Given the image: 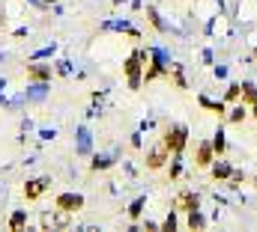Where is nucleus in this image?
I'll return each instance as SVG.
<instances>
[{
  "mask_svg": "<svg viewBox=\"0 0 257 232\" xmlns=\"http://www.w3.org/2000/svg\"><path fill=\"white\" fill-rule=\"evenodd\" d=\"M147 62H150V60H147V51H141V48H135V51L126 57V62H123V74H126L128 90H132V92H138V90H141Z\"/></svg>",
  "mask_w": 257,
  "mask_h": 232,
  "instance_id": "nucleus-1",
  "label": "nucleus"
},
{
  "mask_svg": "<svg viewBox=\"0 0 257 232\" xmlns=\"http://www.w3.org/2000/svg\"><path fill=\"white\" fill-rule=\"evenodd\" d=\"M159 140L168 146L171 155H183V152L189 149V128H186L183 122H171V125L162 128V137H159Z\"/></svg>",
  "mask_w": 257,
  "mask_h": 232,
  "instance_id": "nucleus-2",
  "label": "nucleus"
},
{
  "mask_svg": "<svg viewBox=\"0 0 257 232\" xmlns=\"http://www.w3.org/2000/svg\"><path fill=\"white\" fill-rule=\"evenodd\" d=\"M171 158H174V155H171V152H168V146L159 140V143H153V146L144 152V167H147V170H153V173H159V170H165V167L171 164Z\"/></svg>",
  "mask_w": 257,
  "mask_h": 232,
  "instance_id": "nucleus-3",
  "label": "nucleus"
},
{
  "mask_svg": "<svg viewBox=\"0 0 257 232\" xmlns=\"http://www.w3.org/2000/svg\"><path fill=\"white\" fill-rule=\"evenodd\" d=\"M212 161H215L212 140H197V143H194V167H197V170H209Z\"/></svg>",
  "mask_w": 257,
  "mask_h": 232,
  "instance_id": "nucleus-4",
  "label": "nucleus"
},
{
  "mask_svg": "<svg viewBox=\"0 0 257 232\" xmlns=\"http://www.w3.org/2000/svg\"><path fill=\"white\" fill-rule=\"evenodd\" d=\"M48 190H51V178H48V176L27 178V184H24V200H27V202H36V200H42Z\"/></svg>",
  "mask_w": 257,
  "mask_h": 232,
  "instance_id": "nucleus-5",
  "label": "nucleus"
},
{
  "mask_svg": "<svg viewBox=\"0 0 257 232\" xmlns=\"http://www.w3.org/2000/svg\"><path fill=\"white\" fill-rule=\"evenodd\" d=\"M174 208L183 212V214H189V212H194V208H200V194L192 190V188H183V190L174 196Z\"/></svg>",
  "mask_w": 257,
  "mask_h": 232,
  "instance_id": "nucleus-6",
  "label": "nucleus"
},
{
  "mask_svg": "<svg viewBox=\"0 0 257 232\" xmlns=\"http://www.w3.org/2000/svg\"><path fill=\"white\" fill-rule=\"evenodd\" d=\"M54 208H60V212H66V214H78V212L84 208V196H81V194H75V190L60 194V196L54 200Z\"/></svg>",
  "mask_w": 257,
  "mask_h": 232,
  "instance_id": "nucleus-7",
  "label": "nucleus"
},
{
  "mask_svg": "<svg viewBox=\"0 0 257 232\" xmlns=\"http://www.w3.org/2000/svg\"><path fill=\"white\" fill-rule=\"evenodd\" d=\"M230 173H233V164H230V161H224V155H221V158H215V161H212V167H209L212 182H227Z\"/></svg>",
  "mask_w": 257,
  "mask_h": 232,
  "instance_id": "nucleus-8",
  "label": "nucleus"
},
{
  "mask_svg": "<svg viewBox=\"0 0 257 232\" xmlns=\"http://www.w3.org/2000/svg\"><path fill=\"white\" fill-rule=\"evenodd\" d=\"M51 74H54V68H51V66H45V62H33V66H27V78H30V80H36V84H48V80H51Z\"/></svg>",
  "mask_w": 257,
  "mask_h": 232,
  "instance_id": "nucleus-9",
  "label": "nucleus"
},
{
  "mask_svg": "<svg viewBox=\"0 0 257 232\" xmlns=\"http://www.w3.org/2000/svg\"><path fill=\"white\" fill-rule=\"evenodd\" d=\"M248 116H251V108H248L245 102H236V104L227 110V122H230V125H242Z\"/></svg>",
  "mask_w": 257,
  "mask_h": 232,
  "instance_id": "nucleus-10",
  "label": "nucleus"
},
{
  "mask_svg": "<svg viewBox=\"0 0 257 232\" xmlns=\"http://www.w3.org/2000/svg\"><path fill=\"white\" fill-rule=\"evenodd\" d=\"M147 18H150V24H153L159 33H171V27L162 21V15H159V9H156V6H147Z\"/></svg>",
  "mask_w": 257,
  "mask_h": 232,
  "instance_id": "nucleus-11",
  "label": "nucleus"
},
{
  "mask_svg": "<svg viewBox=\"0 0 257 232\" xmlns=\"http://www.w3.org/2000/svg\"><path fill=\"white\" fill-rule=\"evenodd\" d=\"M212 149H215V158H221L227 152V134H224V128H218L212 134Z\"/></svg>",
  "mask_w": 257,
  "mask_h": 232,
  "instance_id": "nucleus-12",
  "label": "nucleus"
},
{
  "mask_svg": "<svg viewBox=\"0 0 257 232\" xmlns=\"http://www.w3.org/2000/svg\"><path fill=\"white\" fill-rule=\"evenodd\" d=\"M206 224H209V220L200 214V208H194V212L186 214V226H189V230H206Z\"/></svg>",
  "mask_w": 257,
  "mask_h": 232,
  "instance_id": "nucleus-13",
  "label": "nucleus"
},
{
  "mask_svg": "<svg viewBox=\"0 0 257 232\" xmlns=\"http://www.w3.org/2000/svg\"><path fill=\"white\" fill-rule=\"evenodd\" d=\"M111 167H114V158H111V155H93V161H90V170H93V173L111 170Z\"/></svg>",
  "mask_w": 257,
  "mask_h": 232,
  "instance_id": "nucleus-14",
  "label": "nucleus"
},
{
  "mask_svg": "<svg viewBox=\"0 0 257 232\" xmlns=\"http://www.w3.org/2000/svg\"><path fill=\"white\" fill-rule=\"evenodd\" d=\"M242 102L251 108V104H257V84H251V80H242Z\"/></svg>",
  "mask_w": 257,
  "mask_h": 232,
  "instance_id": "nucleus-15",
  "label": "nucleus"
},
{
  "mask_svg": "<svg viewBox=\"0 0 257 232\" xmlns=\"http://www.w3.org/2000/svg\"><path fill=\"white\" fill-rule=\"evenodd\" d=\"M242 184H248V176L233 167V173H230V178H227V188H230V190H239Z\"/></svg>",
  "mask_w": 257,
  "mask_h": 232,
  "instance_id": "nucleus-16",
  "label": "nucleus"
},
{
  "mask_svg": "<svg viewBox=\"0 0 257 232\" xmlns=\"http://www.w3.org/2000/svg\"><path fill=\"white\" fill-rule=\"evenodd\" d=\"M168 78H174V86H177V90H189V84H186V74H183V66H171Z\"/></svg>",
  "mask_w": 257,
  "mask_h": 232,
  "instance_id": "nucleus-17",
  "label": "nucleus"
},
{
  "mask_svg": "<svg viewBox=\"0 0 257 232\" xmlns=\"http://www.w3.org/2000/svg\"><path fill=\"white\" fill-rule=\"evenodd\" d=\"M224 102H227V104L242 102V84H230V86H227V92H224Z\"/></svg>",
  "mask_w": 257,
  "mask_h": 232,
  "instance_id": "nucleus-18",
  "label": "nucleus"
},
{
  "mask_svg": "<svg viewBox=\"0 0 257 232\" xmlns=\"http://www.w3.org/2000/svg\"><path fill=\"white\" fill-rule=\"evenodd\" d=\"M144 206H147V196H138V200L128 206V220H141V214H144Z\"/></svg>",
  "mask_w": 257,
  "mask_h": 232,
  "instance_id": "nucleus-19",
  "label": "nucleus"
},
{
  "mask_svg": "<svg viewBox=\"0 0 257 232\" xmlns=\"http://www.w3.org/2000/svg\"><path fill=\"white\" fill-rule=\"evenodd\" d=\"M6 226H9L12 232L24 230V226H27V212H15V214L9 218V224H6Z\"/></svg>",
  "mask_w": 257,
  "mask_h": 232,
  "instance_id": "nucleus-20",
  "label": "nucleus"
},
{
  "mask_svg": "<svg viewBox=\"0 0 257 232\" xmlns=\"http://www.w3.org/2000/svg\"><path fill=\"white\" fill-rule=\"evenodd\" d=\"M180 173H183V155H174V161H171V167H168V178L177 182Z\"/></svg>",
  "mask_w": 257,
  "mask_h": 232,
  "instance_id": "nucleus-21",
  "label": "nucleus"
},
{
  "mask_svg": "<svg viewBox=\"0 0 257 232\" xmlns=\"http://www.w3.org/2000/svg\"><path fill=\"white\" fill-rule=\"evenodd\" d=\"M177 214H180V212H177V208H171V214H168V218L162 220V232H174L177 226H180V220H177Z\"/></svg>",
  "mask_w": 257,
  "mask_h": 232,
  "instance_id": "nucleus-22",
  "label": "nucleus"
},
{
  "mask_svg": "<svg viewBox=\"0 0 257 232\" xmlns=\"http://www.w3.org/2000/svg\"><path fill=\"white\" fill-rule=\"evenodd\" d=\"M78 152H81V155H87V152H90V131H87V128H81V131H78Z\"/></svg>",
  "mask_w": 257,
  "mask_h": 232,
  "instance_id": "nucleus-23",
  "label": "nucleus"
},
{
  "mask_svg": "<svg viewBox=\"0 0 257 232\" xmlns=\"http://www.w3.org/2000/svg\"><path fill=\"white\" fill-rule=\"evenodd\" d=\"M215 78H227V68L224 66H215Z\"/></svg>",
  "mask_w": 257,
  "mask_h": 232,
  "instance_id": "nucleus-24",
  "label": "nucleus"
},
{
  "mask_svg": "<svg viewBox=\"0 0 257 232\" xmlns=\"http://www.w3.org/2000/svg\"><path fill=\"white\" fill-rule=\"evenodd\" d=\"M6 27V12H3V6H0V30Z\"/></svg>",
  "mask_w": 257,
  "mask_h": 232,
  "instance_id": "nucleus-25",
  "label": "nucleus"
},
{
  "mask_svg": "<svg viewBox=\"0 0 257 232\" xmlns=\"http://www.w3.org/2000/svg\"><path fill=\"white\" fill-rule=\"evenodd\" d=\"M248 184L254 188V194H257V176H251V178H248Z\"/></svg>",
  "mask_w": 257,
  "mask_h": 232,
  "instance_id": "nucleus-26",
  "label": "nucleus"
},
{
  "mask_svg": "<svg viewBox=\"0 0 257 232\" xmlns=\"http://www.w3.org/2000/svg\"><path fill=\"white\" fill-rule=\"evenodd\" d=\"M251 119H257V104H251Z\"/></svg>",
  "mask_w": 257,
  "mask_h": 232,
  "instance_id": "nucleus-27",
  "label": "nucleus"
},
{
  "mask_svg": "<svg viewBox=\"0 0 257 232\" xmlns=\"http://www.w3.org/2000/svg\"><path fill=\"white\" fill-rule=\"evenodd\" d=\"M45 3H60V0H45Z\"/></svg>",
  "mask_w": 257,
  "mask_h": 232,
  "instance_id": "nucleus-28",
  "label": "nucleus"
},
{
  "mask_svg": "<svg viewBox=\"0 0 257 232\" xmlns=\"http://www.w3.org/2000/svg\"><path fill=\"white\" fill-rule=\"evenodd\" d=\"M254 62H257V45H254Z\"/></svg>",
  "mask_w": 257,
  "mask_h": 232,
  "instance_id": "nucleus-29",
  "label": "nucleus"
},
{
  "mask_svg": "<svg viewBox=\"0 0 257 232\" xmlns=\"http://www.w3.org/2000/svg\"><path fill=\"white\" fill-rule=\"evenodd\" d=\"M194 3H197V0H194Z\"/></svg>",
  "mask_w": 257,
  "mask_h": 232,
  "instance_id": "nucleus-30",
  "label": "nucleus"
}]
</instances>
